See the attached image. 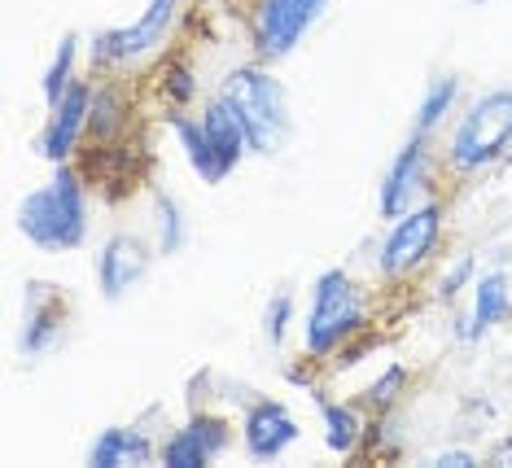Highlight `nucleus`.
I'll return each instance as SVG.
<instances>
[{
    "mask_svg": "<svg viewBox=\"0 0 512 468\" xmlns=\"http://www.w3.org/2000/svg\"><path fill=\"white\" fill-rule=\"evenodd\" d=\"M18 232L31 241L40 254H71L88 237V197L79 175L57 162L49 184L31 189L18 202Z\"/></svg>",
    "mask_w": 512,
    "mask_h": 468,
    "instance_id": "f257e3e1",
    "label": "nucleus"
},
{
    "mask_svg": "<svg viewBox=\"0 0 512 468\" xmlns=\"http://www.w3.org/2000/svg\"><path fill=\"white\" fill-rule=\"evenodd\" d=\"M219 97H224L232 110H237L241 127L250 136V154H281L294 136V114H289V97L281 88V79H272L263 66H237L228 70V79L219 84Z\"/></svg>",
    "mask_w": 512,
    "mask_h": 468,
    "instance_id": "f03ea898",
    "label": "nucleus"
},
{
    "mask_svg": "<svg viewBox=\"0 0 512 468\" xmlns=\"http://www.w3.org/2000/svg\"><path fill=\"white\" fill-rule=\"evenodd\" d=\"M364 324V294L342 267H329V272L316 276L311 285V302L307 315H302V346H307L311 359L333 355L337 346L351 333H359Z\"/></svg>",
    "mask_w": 512,
    "mask_h": 468,
    "instance_id": "7ed1b4c3",
    "label": "nucleus"
},
{
    "mask_svg": "<svg viewBox=\"0 0 512 468\" xmlns=\"http://www.w3.org/2000/svg\"><path fill=\"white\" fill-rule=\"evenodd\" d=\"M512 145V88L482 92L464 119L451 132V167L456 171H482Z\"/></svg>",
    "mask_w": 512,
    "mask_h": 468,
    "instance_id": "20e7f679",
    "label": "nucleus"
},
{
    "mask_svg": "<svg viewBox=\"0 0 512 468\" xmlns=\"http://www.w3.org/2000/svg\"><path fill=\"white\" fill-rule=\"evenodd\" d=\"M180 5L184 0H149L136 22L97 31L92 35V62L97 66H127V62L149 57L158 44H167V35H171V27H176V18H180Z\"/></svg>",
    "mask_w": 512,
    "mask_h": 468,
    "instance_id": "39448f33",
    "label": "nucleus"
},
{
    "mask_svg": "<svg viewBox=\"0 0 512 468\" xmlns=\"http://www.w3.org/2000/svg\"><path fill=\"white\" fill-rule=\"evenodd\" d=\"M329 0H254L250 40L263 62H285L302 44V35L320 22Z\"/></svg>",
    "mask_w": 512,
    "mask_h": 468,
    "instance_id": "423d86ee",
    "label": "nucleus"
},
{
    "mask_svg": "<svg viewBox=\"0 0 512 468\" xmlns=\"http://www.w3.org/2000/svg\"><path fill=\"white\" fill-rule=\"evenodd\" d=\"M442 237V206L438 202H421L412 206L407 215L394 219L390 237L381 241L377 250V272L386 280H399L407 272H416L429 254H434V245Z\"/></svg>",
    "mask_w": 512,
    "mask_h": 468,
    "instance_id": "0eeeda50",
    "label": "nucleus"
},
{
    "mask_svg": "<svg viewBox=\"0 0 512 468\" xmlns=\"http://www.w3.org/2000/svg\"><path fill=\"white\" fill-rule=\"evenodd\" d=\"M149 263H154V254H149V245L141 237H132V232H114V237L101 245V254H97V289H101V298L123 302L149 276Z\"/></svg>",
    "mask_w": 512,
    "mask_h": 468,
    "instance_id": "6e6552de",
    "label": "nucleus"
},
{
    "mask_svg": "<svg viewBox=\"0 0 512 468\" xmlns=\"http://www.w3.org/2000/svg\"><path fill=\"white\" fill-rule=\"evenodd\" d=\"M429 184V149H425V136H416L390 158L386 175H381V193H377V206H381V219H399L416 206V193Z\"/></svg>",
    "mask_w": 512,
    "mask_h": 468,
    "instance_id": "1a4fd4ad",
    "label": "nucleus"
},
{
    "mask_svg": "<svg viewBox=\"0 0 512 468\" xmlns=\"http://www.w3.org/2000/svg\"><path fill=\"white\" fill-rule=\"evenodd\" d=\"M241 442H246L250 460H281L298 442V420L289 416L285 403L276 399H254L241 416Z\"/></svg>",
    "mask_w": 512,
    "mask_h": 468,
    "instance_id": "9d476101",
    "label": "nucleus"
},
{
    "mask_svg": "<svg viewBox=\"0 0 512 468\" xmlns=\"http://www.w3.org/2000/svg\"><path fill=\"white\" fill-rule=\"evenodd\" d=\"M62 329H66L62 289L49 285V280H31L27 285V315H22V333H18L22 359H36V355H44V350H53Z\"/></svg>",
    "mask_w": 512,
    "mask_h": 468,
    "instance_id": "9b49d317",
    "label": "nucleus"
},
{
    "mask_svg": "<svg viewBox=\"0 0 512 468\" xmlns=\"http://www.w3.org/2000/svg\"><path fill=\"white\" fill-rule=\"evenodd\" d=\"M49 123H44V132L36 140V154L40 158H49L53 167L57 162H66L71 158V149L79 145V132L88 127V114H92V92L88 84H71L62 92V101L49 105Z\"/></svg>",
    "mask_w": 512,
    "mask_h": 468,
    "instance_id": "f8f14e48",
    "label": "nucleus"
},
{
    "mask_svg": "<svg viewBox=\"0 0 512 468\" xmlns=\"http://www.w3.org/2000/svg\"><path fill=\"white\" fill-rule=\"evenodd\" d=\"M228 442H232V429L224 420L193 416L189 425H180L176 434L162 442V464L167 468H202V464L219 460V455L228 451Z\"/></svg>",
    "mask_w": 512,
    "mask_h": 468,
    "instance_id": "ddd939ff",
    "label": "nucleus"
},
{
    "mask_svg": "<svg viewBox=\"0 0 512 468\" xmlns=\"http://www.w3.org/2000/svg\"><path fill=\"white\" fill-rule=\"evenodd\" d=\"M167 127L176 132V140H180V149H184V158H189V167H193L197 180L224 184L228 175L237 171V167H232V162L211 145V136H206L202 119H189V114H167Z\"/></svg>",
    "mask_w": 512,
    "mask_h": 468,
    "instance_id": "4468645a",
    "label": "nucleus"
},
{
    "mask_svg": "<svg viewBox=\"0 0 512 468\" xmlns=\"http://www.w3.org/2000/svg\"><path fill=\"white\" fill-rule=\"evenodd\" d=\"M149 460H154V442L141 429H127V425L101 429V438L88 447L92 468H123V464H149Z\"/></svg>",
    "mask_w": 512,
    "mask_h": 468,
    "instance_id": "2eb2a0df",
    "label": "nucleus"
},
{
    "mask_svg": "<svg viewBox=\"0 0 512 468\" xmlns=\"http://www.w3.org/2000/svg\"><path fill=\"white\" fill-rule=\"evenodd\" d=\"M512 320V294H508V280L504 272H486L473 285V315H469V329L464 337H482L486 329Z\"/></svg>",
    "mask_w": 512,
    "mask_h": 468,
    "instance_id": "dca6fc26",
    "label": "nucleus"
},
{
    "mask_svg": "<svg viewBox=\"0 0 512 468\" xmlns=\"http://www.w3.org/2000/svg\"><path fill=\"white\" fill-rule=\"evenodd\" d=\"M456 101H460V79H456V75H438V79H429L425 97H421V105H416V123H412V132H416V136H429L442 119H447L451 110H456Z\"/></svg>",
    "mask_w": 512,
    "mask_h": 468,
    "instance_id": "f3484780",
    "label": "nucleus"
},
{
    "mask_svg": "<svg viewBox=\"0 0 512 468\" xmlns=\"http://www.w3.org/2000/svg\"><path fill=\"white\" fill-rule=\"evenodd\" d=\"M324 412V442H329L333 455H351L359 447V438H364V420L351 403H320Z\"/></svg>",
    "mask_w": 512,
    "mask_h": 468,
    "instance_id": "a211bd4d",
    "label": "nucleus"
},
{
    "mask_svg": "<svg viewBox=\"0 0 512 468\" xmlns=\"http://www.w3.org/2000/svg\"><path fill=\"white\" fill-rule=\"evenodd\" d=\"M154 219H158V254H180L189 241V224H184V210L176 197L158 193L154 197Z\"/></svg>",
    "mask_w": 512,
    "mask_h": 468,
    "instance_id": "6ab92c4d",
    "label": "nucleus"
},
{
    "mask_svg": "<svg viewBox=\"0 0 512 468\" xmlns=\"http://www.w3.org/2000/svg\"><path fill=\"white\" fill-rule=\"evenodd\" d=\"M75 53H79V40H75V35H66V40L57 44L53 62H49V70H44V84H40V88H44V101H49V105H57V101H62V92L75 84V79H71Z\"/></svg>",
    "mask_w": 512,
    "mask_h": 468,
    "instance_id": "aec40b11",
    "label": "nucleus"
},
{
    "mask_svg": "<svg viewBox=\"0 0 512 468\" xmlns=\"http://www.w3.org/2000/svg\"><path fill=\"white\" fill-rule=\"evenodd\" d=\"M289 315H294V294H289V289H276V294L267 298V311H263V337H267L272 346L285 342Z\"/></svg>",
    "mask_w": 512,
    "mask_h": 468,
    "instance_id": "412c9836",
    "label": "nucleus"
},
{
    "mask_svg": "<svg viewBox=\"0 0 512 468\" xmlns=\"http://www.w3.org/2000/svg\"><path fill=\"white\" fill-rule=\"evenodd\" d=\"M88 127H92L97 136H110L114 127H119V97H114V92H92Z\"/></svg>",
    "mask_w": 512,
    "mask_h": 468,
    "instance_id": "4be33fe9",
    "label": "nucleus"
},
{
    "mask_svg": "<svg viewBox=\"0 0 512 468\" xmlns=\"http://www.w3.org/2000/svg\"><path fill=\"white\" fill-rule=\"evenodd\" d=\"M403 381H407V372H403V364H390L386 368V377H381L377 385L368 390V399L377 403V407H386V403H394V394L403 390Z\"/></svg>",
    "mask_w": 512,
    "mask_h": 468,
    "instance_id": "5701e85b",
    "label": "nucleus"
},
{
    "mask_svg": "<svg viewBox=\"0 0 512 468\" xmlns=\"http://www.w3.org/2000/svg\"><path fill=\"white\" fill-rule=\"evenodd\" d=\"M473 272H477L473 254H464V259H460L456 267H451V272H447V276H442V289H438V294H442V298H456V294H460V289H464V285H469V276H473Z\"/></svg>",
    "mask_w": 512,
    "mask_h": 468,
    "instance_id": "b1692460",
    "label": "nucleus"
},
{
    "mask_svg": "<svg viewBox=\"0 0 512 468\" xmlns=\"http://www.w3.org/2000/svg\"><path fill=\"white\" fill-rule=\"evenodd\" d=\"M434 464H438V468H469V464H477V460H473L469 451H442Z\"/></svg>",
    "mask_w": 512,
    "mask_h": 468,
    "instance_id": "393cba45",
    "label": "nucleus"
},
{
    "mask_svg": "<svg viewBox=\"0 0 512 468\" xmlns=\"http://www.w3.org/2000/svg\"><path fill=\"white\" fill-rule=\"evenodd\" d=\"M171 97H176V101H189V97H193V79H189V70H176V84H171Z\"/></svg>",
    "mask_w": 512,
    "mask_h": 468,
    "instance_id": "a878e982",
    "label": "nucleus"
},
{
    "mask_svg": "<svg viewBox=\"0 0 512 468\" xmlns=\"http://www.w3.org/2000/svg\"><path fill=\"white\" fill-rule=\"evenodd\" d=\"M477 5H482V0H477Z\"/></svg>",
    "mask_w": 512,
    "mask_h": 468,
    "instance_id": "bb28decb",
    "label": "nucleus"
}]
</instances>
